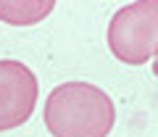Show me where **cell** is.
I'll return each mask as SVG.
<instances>
[{
    "label": "cell",
    "mask_w": 158,
    "mask_h": 137,
    "mask_svg": "<svg viewBox=\"0 0 158 137\" xmlns=\"http://www.w3.org/2000/svg\"><path fill=\"white\" fill-rule=\"evenodd\" d=\"M42 116L53 137H108L116 106L106 90L90 82H63L48 95Z\"/></svg>",
    "instance_id": "6da1fadb"
},
{
    "label": "cell",
    "mask_w": 158,
    "mask_h": 137,
    "mask_svg": "<svg viewBox=\"0 0 158 137\" xmlns=\"http://www.w3.org/2000/svg\"><path fill=\"white\" fill-rule=\"evenodd\" d=\"M108 48L116 61L142 66L158 56V0H137L113 13Z\"/></svg>",
    "instance_id": "7a4b0ae2"
},
{
    "label": "cell",
    "mask_w": 158,
    "mask_h": 137,
    "mask_svg": "<svg viewBox=\"0 0 158 137\" xmlns=\"http://www.w3.org/2000/svg\"><path fill=\"white\" fill-rule=\"evenodd\" d=\"M40 98V82L21 61H0V132L27 124Z\"/></svg>",
    "instance_id": "3957f363"
},
{
    "label": "cell",
    "mask_w": 158,
    "mask_h": 137,
    "mask_svg": "<svg viewBox=\"0 0 158 137\" xmlns=\"http://www.w3.org/2000/svg\"><path fill=\"white\" fill-rule=\"evenodd\" d=\"M56 11V0H0V21L13 27H32Z\"/></svg>",
    "instance_id": "277c9868"
},
{
    "label": "cell",
    "mask_w": 158,
    "mask_h": 137,
    "mask_svg": "<svg viewBox=\"0 0 158 137\" xmlns=\"http://www.w3.org/2000/svg\"><path fill=\"white\" fill-rule=\"evenodd\" d=\"M153 74L158 77V61H153Z\"/></svg>",
    "instance_id": "5b68a950"
}]
</instances>
